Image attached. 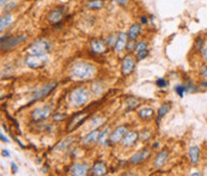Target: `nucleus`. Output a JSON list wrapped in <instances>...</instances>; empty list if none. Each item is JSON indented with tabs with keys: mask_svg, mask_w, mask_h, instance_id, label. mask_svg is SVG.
Masks as SVG:
<instances>
[{
	"mask_svg": "<svg viewBox=\"0 0 207 176\" xmlns=\"http://www.w3.org/2000/svg\"><path fill=\"white\" fill-rule=\"evenodd\" d=\"M103 122V120L101 119V117H95L91 120V122H90V127L94 129L96 127H98V126H101V123Z\"/></svg>",
	"mask_w": 207,
	"mask_h": 176,
	"instance_id": "b1692460",
	"label": "nucleus"
},
{
	"mask_svg": "<svg viewBox=\"0 0 207 176\" xmlns=\"http://www.w3.org/2000/svg\"><path fill=\"white\" fill-rule=\"evenodd\" d=\"M145 57H147V50L145 49V50H141V52H138V60H143V59L145 58Z\"/></svg>",
	"mask_w": 207,
	"mask_h": 176,
	"instance_id": "7c9ffc66",
	"label": "nucleus"
},
{
	"mask_svg": "<svg viewBox=\"0 0 207 176\" xmlns=\"http://www.w3.org/2000/svg\"><path fill=\"white\" fill-rule=\"evenodd\" d=\"M145 49H146V43H145V42H140V43H138L136 47H135V50H136V52H141V50H145Z\"/></svg>",
	"mask_w": 207,
	"mask_h": 176,
	"instance_id": "c756f323",
	"label": "nucleus"
},
{
	"mask_svg": "<svg viewBox=\"0 0 207 176\" xmlns=\"http://www.w3.org/2000/svg\"><path fill=\"white\" fill-rule=\"evenodd\" d=\"M134 66H135V62L131 57H126L123 59V62H122V73L123 74H129L132 73V71L134 70Z\"/></svg>",
	"mask_w": 207,
	"mask_h": 176,
	"instance_id": "423d86ee",
	"label": "nucleus"
},
{
	"mask_svg": "<svg viewBox=\"0 0 207 176\" xmlns=\"http://www.w3.org/2000/svg\"><path fill=\"white\" fill-rule=\"evenodd\" d=\"M98 138V132L97 131H94L91 133H89L86 137L84 138V144H89V143H95Z\"/></svg>",
	"mask_w": 207,
	"mask_h": 176,
	"instance_id": "412c9836",
	"label": "nucleus"
},
{
	"mask_svg": "<svg viewBox=\"0 0 207 176\" xmlns=\"http://www.w3.org/2000/svg\"><path fill=\"white\" fill-rule=\"evenodd\" d=\"M53 119H54L55 121H60V120H64V119H65V116H64V115H54V116H53Z\"/></svg>",
	"mask_w": 207,
	"mask_h": 176,
	"instance_id": "72a5a7b5",
	"label": "nucleus"
},
{
	"mask_svg": "<svg viewBox=\"0 0 207 176\" xmlns=\"http://www.w3.org/2000/svg\"><path fill=\"white\" fill-rule=\"evenodd\" d=\"M92 91H94L96 95H99V94L103 91V88H102V86H101L98 83H96V84H94V85H92Z\"/></svg>",
	"mask_w": 207,
	"mask_h": 176,
	"instance_id": "cd10ccee",
	"label": "nucleus"
},
{
	"mask_svg": "<svg viewBox=\"0 0 207 176\" xmlns=\"http://www.w3.org/2000/svg\"><path fill=\"white\" fill-rule=\"evenodd\" d=\"M127 47V35L125 33H121L115 42V50L116 52H122Z\"/></svg>",
	"mask_w": 207,
	"mask_h": 176,
	"instance_id": "6e6552de",
	"label": "nucleus"
},
{
	"mask_svg": "<svg viewBox=\"0 0 207 176\" xmlns=\"http://www.w3.org/2000/svg\"><path fill=\"white\" fill-rule=\"evenodd\" d=\"M102 2L101 1H90L89 4H88V7H90V9H101L102 7Z\"/></svg>",
	"mask_w": 207,
	"mask_h": 176,
	"instance_id": "bb28decb",
	"label": "nucleus"
},
{
	"mask_svg": "<svg viewBox=\"0 0 207 176\" xmlns=\"http://www.w3.org/2000/svg\"><path fill=\"white\" fill-rule=\"evenodd\" d=\"M167 157H168L167 151H160V152L158 154V156L156 157L154 165H156L157 168H160V167H163V165H164V163H165V160H167Z\"/></svg>",
	"mask_w": 207,
	"mask_h": 176,
	"instance_id": "f8f14e48",
	"label": "nucleus"
},
{
	"mask_svg": "<svg viewBox=\"0 0 207 176\" xmlns=\"http://www.w3.org/2000/svg\"><path fill=\"white\" fill-rule=\"evenodd\" d=\"M2 156H5V157H9V156H10L9 151H7V150H2Z\"/></svg>",
	"mask_w": 207,
	"mask_h": 176,
	"instance_id": "4c0bfd02",
	"label": "nucleus"
},
{
	"mask_svg": "<svg viewBox=\"0 0 207 176\" xmlns=\"http://www.w3.org/2000/svg\"><path fill=\"white\" fill-rule=\"evenodd\" d=\"M7 1H9V0H0V2H1V5H4V4H5V2H7Z\"/></svg>",
	"mask_w": 207,
	"mask_h": 176,
	"instance_id": "a19ab883",
	"label": "nucleus"
},
{
	"mask_svg": "<svg viewBox=\"0 0 207 176\" xmlns=\"http://www.w3.org/2000/svg\"><path fill=\"white\" fill-rule=\"evenodd\" d=\"M108 134H109V129H108V128H107L104 132H102V133H101V136H99V144L105 145V141H107V137H108Z\"/></svg>",
	"mask_w": 207,
	"mask_h": 176,
	"instance_id": "393cba45",
	"label": "nucleus"
},
{
	"mask_svg": "<svg viewBox=\"0 0 207 176\" xmlns=\"http://www.w3.org/2000/svg\"><path fill=\"white\" fill-rule=\"evenodd\" d=\"M105 173H107V169H105L104 164H102V163H99V162H97L94 165V168H92V174H94L95 176L104 175Z\"/></svg>",
	"mask_w": 207,
	"mask_h": 176,
	"instance_id": "4468645a",
	"label": "nucleus"
},
{
	"mask_svg": "<svg viewBox=\"0 0 207 176\" xmlns=\"http://www.w3.org/2000/svg\"><path fill=\"white\" fill-rule=\"evenodd\" d=\"M186 90H188V89H187L186 86H183V85H176V86H175V91H176L177 95H180L181 97H183Z\"/></svg>",
	"mask_w": 207,
	"mask_h": 176,
	"instance_id": "a878e982",
	"label": "nucleus"
},
{
	"mask_svg": "<svg viewBox=\"0 0 207 176\" xmlns=\"http://www.w3.org/2000/svg\"><path fill=\"white\" fill-rule=\"evenodd\" d=\"M146 156H147V152H146V151L139 152V154L134 155V156L131 158V163H132V164H138V163H140L141 160H144V159L146 158Z\"/></svg>",
	"mask_w": 207,
	"mask_h": 176,
	"instance_id": "a211bd4d",
	"label": "nucleus"
},
{
	"mask_svg": "<svg viewBox=\"0 0 207 176\" xmlns=\"http://www.w3.org/2000/svg\"><path fill=\"white\" fill-rule=\"evenodd\" d=\"M61 18H62V13H61L60 10H54L48 15V20L52 22V23H57Z\"/></svg>",
	"mask_w": 207,
	"mask_h": 176,
	"instance_id": "f3484780",
	"label": "nucleus"
},
{
	"mask_svg": "<svg viewBox=\"0 0 207 176\" xmlns=\"http://www.w3.org/2000/svg\"><path fill=\"white\" fill-rule=\"evenodd\" d=\"M24 39H25V36H23V35H22V36H18V37H12V39L9 40L5 44H1V48H2V49H9V48L18 44L19 42H22Z\"/></svg>",
	"mask_w": 207,
	"mask_h": 176,
	"instance_id": "9b49d317",
	"label": "nucleus"
},
{
	"mask_svg": "<svg viewBox=\"0 0 207 176\" xmlns=\"http://www.w3.org/2000/svg\"><path fill=\"white\" fill-rule=\"evenodd\" d=\"M153 114V110L151 108H143L140 112H139V116L143 117V119H150Z\"/></svg>",
	"mask_w": 207,
	"mask_h": 176,
	"instance_id": "4be33fe9",
	"label": "nucleus"
},
{
	"mask_svg": "<svg viewBox=\"0 0 207 176\" xmlns=\"http://www.w3.org/2000/svg\"><path fill=\"white\" fill-rule=\"evenodd\" d=\"M139 33H140V25H139V24H133L132 26L129 28V34H128V36H129L131 40H134L139 35Z\"/></svg>",
	"mask_w": 207,
	"mask_h": 176,
	"instance_id": "6ab92c4d",
	"label": "nucleus"
},
{
	"mask_svg": "<svg viewBox=\"0 0 207 176\" xmlns=\"http://www.w3.org/2000/svg\"><path fill=\"white\" fill-rule=\"evenodd\" d=\"M49 115H50V108H48V107L38 108V109H35V110L33 112V119L36 120V121L47 119Z\"/></svg>",
	"mask_w": 207,
	"mask_h": 176,
	"instance_id": "39448f33",
	"label": "nucleus"
},
{
	"mask_svg": "<svg viewBox=\"0 0 207 176\" xmlns=\"http://www.w3.org/2000/svg\"><path fill=\"white\" fill-rule=\"evenodd\" d=\"M189 156H190V160L193 164H195L199 160V156H200V150L198 146H191L189 149Z\"/></svg>",
	"mask_w": 207,
	"mask_h": 176,
	"instance_id": "2eb2a0df",
	"label": "nucleus"
},
{
	"mask_svg": "<svg viewBox=\"0 0 207 176\" xmlns=\"http://www.w3.org/2000/svg\"><path fill=\"white\" fill-rule=\"evenodd\" d=\"M168 112H169V105L168 104H163L159 108V110H158V119H157V121H159L165 114H168Z\"/></svg>",
	"mask_w": 207,
	"mask_h": 176,
	"instance_id": "5701e85b",
	"label": "nucleus"
},
{
	"mask_svg": "<svg viewBox=\"0 0 207 176\" xmlns=\"http://www.w3.org/2000/svg\"><path fill=\"white\" fill-rule=\"evenodd\" d=\"M127 103H128V109H129V110H131V109H133V108H135V107L139 104V102H138L135 98H131V99H129Z\"/></svg>",
	"mask_w": 207,
	"mask_h": 176,
	"instance_id": "c85d7f7f",
	"label": "nucleus"
},
{
	"mask_svg": "<svg viewBox=\"0 0 207 176\" xmlns=\"http://www.w3.org/2000/svg\"><path fill=\"white\" fill-rule=\"evenodd\" d=\"M202 85H204L205 88H207V81H204V83H202Z\"/></svg>",
	"mask_w": 207,
	"mask_h": 176,
	"instance_id": "37998d69",
	"label": "nucleus"
},
{
	"mask_svg": "<svg viewBox=\"0 0 207 176\" xmlns=\"http://www.w3.org/2000/svg\"><path fill=\"white\" fill-rule=\"evenodd\" d=\"M1 140H5V141H9V140H7V139H6V138L4 137V136H2V134H1Z\"/></svg>",
	"mask_w": 207,
	"mask_h": 176,
	"instance_id": "79ce46f5",
	"label": "nucleus"
},
{
	"mask_svg": "<svg viewBox=\"0 0 207 176\" xmlns=\"http://www.w3.org/2000/svg\"><path fill=\"white\" fill-rule=\"evenodd\" d=\"M91 49L94 50L95 53H103L105 50V46L103 42L98 41V40H94L91 42Z\"/></svg>",
	"mask_w": 207,
	"mask_h": 176,
	"instance_id": "ddd939ff",
	"label": "nucleus"
},
{
	"mask_svg": "<svg viewBox=\"0 0 207 176\" xmlns=\"http://www.w3.org/2000/svg\"><path fill=\"white\" fill-rule=\"evenodd\" d=\"M88 171V165L86 164H81V163H77L71 168V173L72 175L75 176H83L86 174Z\"/></svg>",
	"mask_w": 207,
	"mask_h": 176,
	"instance_id": "1a4fd4ad",
	"label": "nucleus"
},
{
	"mask_svg": "<svg viewBox=\"0 0 207 176\" xmlns=\"http://www.w3.org/2000/svg\"><path fill=\"white\" fill-rule=\"evenodd\" d=\"M46 60H47L46 54H43V55H31V57H29V58L26 59V64H28L30 67H38V66H41Z\"/></svg>",
	"mask_w": 207,
	"mask_h": 176,
	"instance_id": "20e7f679",
	"label": "nucleus"
},
{
	"mask_svg": "<svg viewBox=\"0 0 207 176\" xmlns=\"http://www.w3.org/2000/svg\"><path fill=\"white\" fill-rule=\"evenodd\" d=\"M136 133H134V132H129V133H127L126 134V137L123 138V145L125 146H131L133 143L136 140Z\"/></svg>",
	"mask_w": 207,
	"mask_h": 176,
	"instance_id": "dca6fc26",
	"label": "nucleus"
},
{
	"mask_svg": "<svg viewBox=\"0 0 207 176\" xmlns=\"http://www.w3.org/2000/svg\"><path fill=\"white\" fill-rule=\"evenodd\" d=\"M201 53H202L204 58L207 60V47H204V48H201Z\"/></svg>",
	"mask_w": 207,
	"mask_h": 176,
	"instance_id": "473e14b6",
	"label": "nucleus"
},
{
	"mask_svg": "<svg viewBox=\"0 0 207 176\" xmlns=\"http://www.w3.org/2000/svg\"><path fill=\"white\" fill-rule=\"evenodd\" d=\"M127 133V131H126V127H123V126H121V127H117L115 131H114V133L110 136V140L113 141V143H117V141H120L122 137L125 136Z\"/></svg>",
	"mask_w": 207,
	"mask_h": 176,
	"instance_id": "9d476101",
	"label": "nucleus"
},
{
	"mask_svg": "<svg viewBox=\"0 0 207 176\" xmlns=\"http://www.w3.org/2000/svg\"><path fill=\"white\" fill-rule=\"evenodd\" d=\"M55 86H57V83H52V84H48V85H43V88H42L41 90H38V91H36V92L34 94L33 98H34V99H38V98L46 96V95L49 94L50 90H53Z\"/></svg>",
	"mask_w": 207,
	"mask_h": 176,
	"instance_id": "0eeeda50",
	"label": "nucleus"
},
{
	"mask_svg": "<svg viewBox=\"0 0 207 176\" xmlns=\"http://www.w3.org/2000/svg\"><path fill=\"white\" fill-rule=\"evenodd\" d=\"M12 168H13V170H15V171L17 170V165H16L15 163H12Z\"/></svg>",
	"mask_w": 207,
	"mask_h": 176,
	"instance_id": "ea45409f",
	"label": "nucleus"
},
{
	"mask_svg": "<svg viewBox=\"0 0 207 176\" xmlns=\"http://www.w3.org/2000/svg\"><path fill=\"white\" fill-rule=\"evenodd\" d=\"M115 1H116L117 4H120V5H126L128 0H115Z\"/></svg>",
	"mask_w": 207,
	"mask_h": 176,
	"instance_id": "c9c22d12",
	"label": "nucleus"
},
{
	"mask_svg": "<svg viewBox=\"0 0 207 176\" xmlns=\"http://www.w3.org/2000/svg\"><path fill=\"white\" fill-rule=\"evenodd\" d=\"M96 74V68L94 65H89L85 62H78L71 67V77L79 80L92 78Z\"/></svg>",
	"mask_w": 207,
	"mask_h": 176,
	"instance_id": "f257e3e1",
	"label": "nucleus"
},
{
	"mask_svg": "<svg viewBox=\"0 0 207 176\" xmlns=\"http://www.w3.org/2000/svg\"><path fill=\"white\" fill-rule=\"evenodd\" d=\"M157 85H158V86H160V88H164V86L167 85V81H165V79H163V78L157 79Z\"/></svg>",
	"mask_w": 207,
	"mask_h": 176,
	"instance_id": "2f4dec72",
	"label": "nucleus"
},
{
	"mask_svg": "<svg viewBox=\"0 0 207 176\" xmlns=\"http://www.w3.org/2000/svg\"><path fill=\"white\" fill-rule=\"evenodd\" d=\"M90 98L89 92L83 89V88H79V89H75L71 92L70 95V101H71V104L74 105V107H80V105H84Z\"/></svg>",
	"mask_w": 207,
	"mask_h": 176,
	"instance_id": "f03ea898",
	"label": "nucleus"
},
{
	"mask_svg": "<svg viewBox=\"0 0 207 176\" xmlns=\"http://www.w3.org/2000/svg\"><path fill=\"white\" fill-rule=\"evenodd\" d=\"M141 20H143L144 23H146V18H145V17H143V18H141Z\"/></svg>",
	"mask_w": 207,
	"mask_h": 176,
	"instance_id": "c03bdc74",
	"label": "nucleus"
},
{
	"mask_svg": "<svg viewBox=\"0 0 207 176\" xmlns=\"http://www.w3.org/2000/svg\"><path fill=\"white\" fill-rule=\"evenodd\" d=\"M201 74H202L205 78H207V67H204V68L201 70Z\"/></svg>",
	"mask_w": 207,
	"mask_h": 176,
	"instance_id": "f704fd0d",
	"label": "nucleus"
},
{
	"mask_svg": "<svg viewBox=\"0 0 207 176\" xmlns=\"http://www.w3.org/2000/svg\"><path fill=\"white\" fill-rule=\"evenodd\" d=\"M12 20H13L12 19V17L9 16V15L1 17V19H0V30H4L5 28H7V26L12 23Z\"/></svg>",
	"mask_w": 207,
	"mask_h": 176,
	"instance_id": "aec40b11",
	"label": "nucleus"
},
{
	"mask_svg": "<svg viewBox=\"0 0 207 176\" xmlns=\"http://www.w3.org/2000/svg\"><path fill=\"white\" fill-rule=\"evenodd\" d=\"M48 49H49L48 42L46 40H42V41H37L34 44H31V47L29 48V53L31 55H43L48 52Z\"/></svg>",
	"mask_w": 207,
	"mask_h": 176,
	"instance_id": "7ed1b4c3",
	"label": "nucleus"
},
{
	"mask_svg": "<svg viewBox=\"0 0 207 176\" xmlns=\"http://www.w3.org/2000/svg\"><path fill=\"white\" fill-rule=\"evenodd\" d=\"M133 47H134V42H129V43H127V47L126 48H128V49H133Z\"/></svg>",
	"mask_w": 207,
	"mask_h": 176,
	"instance_id": "e433bc0d",
	"label": "nucleus"
},
{
	"mask_svg": "<svg viewBox=\"0 0 207 176\" xmlns=\"http://www.w3.org/2000/svg\"><path fill=\"white\" fill-rule=\"evenodd\" d=\"M12 6H15V2H12V4H11V5H9V6H6V7H5V10H11V7H12Z\"/></svg>",
	"mask_w": 207,
	"mask_h": 176,
	"instance_id": "58836bf2",
	"label": "nucleus"
}]
</instances>
